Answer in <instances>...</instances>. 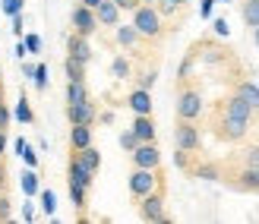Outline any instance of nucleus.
I'll return each instance as SVG.
<instances>
[{"label": "nucleus", "instance_id": "nucleus-1", "mask_svg": "<svg viewBox=\"0 0 259 224\" xmlns=\"http://www.w3.org/2000/svg\"><path fill=\"white\" fill-rule=\"evenodd\" d=\"M126 187H130V196L133 199H142V196H149L155 190H161V177H158V167H133V174H130L126 180Z\"/></svg>", "mask_w": 259, "mask_h": 224}, {"label": "nucleus", "instance_id": "nucleus-2", "mask_svg": "<svg viewBox=\"0 0 259 224\" xmlns=\"http://www.w3.org/2000/svg\"><path fill=\"white\" fill-rule=\"evenodd\" d=\"M133 25L142 38H158L161 35V16L155 10V4H139L133 10Z\"/></svg>", "mask_w": 259, "mask_h": 224}, {"label": "nucleus", "instance_id": "nucleus-3", "mask_svg": "<svg viewBox=\"0 0 259 224\" xmlns=\"http://www.w3.org/2000/svg\"><path fill=\"white\" fill-rule=\"evenodd\" d=\"M174 146L184 149V152H199L202 139H199V126L196 120H180L177 117V126H174Z\"/></svg>", "mask_w": 259, "mask_h": 224}, {"label": "nucleus", "instance_id": "nucleus-4", "mask_svg": "<svg viewBox=\"0 0 259 224\" xmlns=\"http://www.w3.org/2000/svg\"><path fill=\"white\" fill-rule=\"evenodd\" d=\"M70 25H73V32H76V35H85V38H92V35L101 29L98 19H95V10H89L85 4L73 7V13H70Z\"/></svg>", "mask_w": 259, "mask_h": 224}, {"label": "nucleus", "instance_id": "nucleus-5", "mask_svg": "<svg viewBox=\"0 0 259 224\" xmlns=\"http://www.w3.org/2000/svg\"><path fill=\"white\" fill-rule=\"evenodd\" d=\"M139 215L142 221H167V212H164V190H155L149 196H142L139 199Z\"/></svg>", "mask_w": 259, "mask_h": 224}, {"label": "nucleus", "instance_id": "nucleus-6", "mask_svg": "<svg viewBox=\"0 0 259 224\" xmlns=\"http://www.w3.org/2000/svg\"><path fill=\"white\" fill-rule=\"evenodd\" d=\"M177 117H180V120H199V117H202L199 92H193V88L180 92V95H177Z\"/></svg>", "mask_w": 259, "mask_h": 224}, {"label": "nucleus", "instance_id": "nucleus-7", "mask_svg": "<svg viewBox=\"0 0 259 224\" xmlns=\"http://www.w3.org/2000/svg\"><path fill=\"white\" fill-rule=\"evenodd\" d=\"M130 158H133V164L136 167H158L161 164V152H158V146L155 142H139V146L130 152Z\"/></svg>", "mask_w": 259, "mask_h": 224}, {"label": "nucleus", "instance_id": "nucleus-8", "mask_svg": "<svg viewBox=\"0 0 259 224\" xmlns=\"http://www.w3.org/2000/svg\"><path fill=\"white\" fill-rule=\"evenodd\" d=\"M92 170H89L79 158H76V152H73V158H70V164H67V183H73V187H82V190H89L92 187Z\"/></svg>", "mask_w": 259, "mask_h": 224}, {"label": "nucleus", "instance_id": "nucleus-9", "mask_svg": "<svg viewBox=\"0 0 259 224\" xmlns=\"http://www.w3.org/2000/svg\"><path fill=\"white\" fill-rule=\"evenodd\" d=\"M67 57H76V60H82L89 67V60H92V44H89L85 35H76V32L67 35Z\"/></svg>", "mask_w": 259, "mask_h": 224}, {"label": "nucleus", "instance_id": "nucleus-10", "mask_svg": "<svg viewBox=\"0 0 259 224\" xmlns=\"http://www.w3.org/2000/svg\"><path fill=\"white\" fill-rule=\"evenodd\" d=\"M67 120L70 123H95V101H79V104H67Z\"/></svg>", "mask_w": 259, "mask_h": 224}, {"label": "nucleus", "instance_id": "nucleus-11", "mask_svg": "<svg viewBox=\"0 0 259 224\" xmlns=\"http://www.w3.org/2000/svg\"><path fill=\"white\" fill-rule=\"evenodd\" d=\"M120 7L114 4V0H101V4L95 7V19H98V25H108V29H114V25L120 22Z\"/></svg>", "mask_w": 259, "mask_h": 224}, {"label": "nucleus", "instance_id": "nucleus-12", "mask_svg": "<svg viewBox=\"0 0 259 224\" xmlns=\"http://www.w3.org/2000/svg\"><path fill=\"white\" fill-rule=\"evenodd\" d=\"M247 129H250V123L247 120H237V117H228L225 114V120H222V139H231V142H237V139H243L247 136Z\"/></svg>", "mask_w": 259, "mask_h": 224}, {"label": "nucleus", "instance_id": "nucleus-13", "mask_svg": "<svg viewBox=\"0 0 259 224\" xmlns=\"http://www.w3.org/2000/svg\"><path fill=\"white\" fill-rule=\"evenodd\" d=\"M126 104L133 114H152V92L149 88H133L126 95Z\"/></svg>", "mask_w": 259, "mask_h": 224}, {"label": "nucleus", "instance_id": "nucleus-14", "mask_svg": "<svg viewBox=\"0 0 259 224\" xmlns=\"http://www.w3.org/2000/svg\"><path fill=\"white\" fill-rule=\"evenodd\" d=\"M225 114H228V117H237V120H247V123H250L256 111H253V108H250V104L243 101L240 95H231V98L225 101Z\"/></svg>", "mask_w": 259, "mask_h": 224}, {"label": "nucleus", "instance_id": "nucleus-15", "mask_svg": "<svg viewBox=\"0 0 259 224\" xmlns=\"http://www.w3.org/2000/svg\"><path fill=\"white\" fill-rule=\"evenodd\" d=\"M130 129L136 133L139 142H155V120H152V114H136V120H133Z\"/></svg>", "mask_w": 259, "mask_h": 224}, {"label": "nucleus", "instance_id": "nucleus-16", "mask_svg": "<svg viewBox=\"0 0 259 224\" xmlns=\"http://www.w3.org/2000/svg\"><path fill=\"white\" fill-rule=\"evenodd\" d=\"M114 38H117V44H120L123 51H133V48L139 44V38H142V35L136 32V25H133V22H130V25H120V22H117V25H114Z\"/></svg>", "mask_w": 259, "mask_h": 224}, {"label": "nucleus", "instance_id": "nucleus-17", "mask_svg": "<svg viewBox=\"0 0 259 224\" xmlns=\"http://www.w3.org/2000/svg\"><path fill=\"white\" fill-rule=\"evenodd\" d=\"M85 146H92V126L89 123H73L70 126V149L79 152Z\"/></svg>", "mask_w": 259, "mask_h": 224}, {"label": "nucleus", "instance_id": "nucleus-18", "mask_svg": "<svg viewBox=\"0 0 259 224\" xmlns=\"http://www.w3.org/2000/svg\"><path fill=\"white\" fill-rule=\"evenodd\" d=\"M234 187L237 190H247V193H259V167L243 164L240 174H237V180H234Z\"/></svg>", "mask_w": 259, "mask_h": 224}, {"label": "nucleus", "instance_id": "nucleus-19", "mask_svg": "<svg viewBox=\"0 0 259 224\" xmlns=\"http://www.w3.org/2000/svg\"><path fill=\"white\" fill-rule=\"evenodd\" d=\"M63 73H67V82H85V63L76 57L63 60Z\"/></svg>", "mask_w": 259, "mask_h": 224}, {"label": "nucleus", "instance_id": "nucleus-20", "mask_svg": "<svg viewBox=\"0 0 259 224\" xmlns=\"http://www.w3.org/2000/svg\"><path fill=\"white\" fill-rule=\"evenodd\" d=\"M19 187L25 193V199H35V196H38V174H35V167H25L19 174Z\"/></svg>", "mask_w": 259, "mask_h": 224}, {"label": "nucleus", "instance_id": "nucleus-21", "mask_svg": "<svg viewBox=\"0 0 259 224\" xmlns=\"http://www.w3.org/2000/svg\"><path fill=\"white\" fill-rule=\"evenodd\" d=\"M76 158H79V161L92 170V174H98V167H101V152L95 149V146H85V149H79L76 152Z\"/></svg>", "mask_w": 259, "mask_h": 224}, {"label": "nucleus", "instance_id": "nucleus-22", "mask_svg": "<svg viewBox=\"0 0 259 224\" xmlns=\"http://www.w3.org/2000/svg\"><path fill=\"white\" fill-rule=\"evenodd\" d=\"M240 16H243V25H247V29H256L259 25V0H243Z\"/></svg>", "mask_w": 259, "mask_h": 224}, {"label": "nucleus", "instance_id": "nucleus-23", "mask_svg": "<svg viewBox=\"0 0 259 224\" xmlns=\"http://www.w3.org/2000/svg\"><path fill=\"white\" fill-rule=\"evenodd\" d=\"M234 95H240V98L247 101L253 111H259V85H256V82H240Z\"/></svg>", "mask_w": 259, "mask_h": 224}, {"label": "nucleus", "instance_id": "nucleus-24", "mask_svg": "<svg viewBox=\"0 0 259 224\" xmlns=\"http://www.w3.org/2000/svg\"><path fill=\"white\" fill-rule=\"evenodd\" d=\"M67 104H79V101H89V88L85 82H67Z\"/></svg>", "mask_w": 259, "mask_h": 224}, {"label": "nucleus", "instance_id": "nucleus-25", "mask_svg": "<svg viewBox=\"0 0 259 224\" xmlns=\"http://www.w3.org/2000/svg\"><path fill=\"white\" fill-rule=\"evenodd\" d=\"M130 73H133V63H130L123 54H117L111 60V76L114 79H130Z\"/></svg>", "mask_w": 259, "mask_h": 224}, {"label": "nucleus", "instance_id": "nucleus-26", "mask_svg": "<svg viewBox=\"0 0 259 224\" xmlns=\"http://www.w3.org/2000/svg\"><path fill=\"white\" fill-rule=\"evenodd\" d=\"M13 120H19V123H35V114H32V108H29V98H25V95H19V101H16V111H13Z\"/></svg>", "mask_w": 259, "mask_h": 224}, {"label": "nucleus", "instance_id": "nucleus-27", "mask_svg": "<svg viewBox=\"0 0 259 224\" xmlns=\"http://www.w3.org/2000/svg\"><path fill=\"white\" fill-rule=\"evenodd\" d=\"M38 196H41V208H45V215H48V218H54V212H57V193H54V190H38Z\"/></svg>", "mask_w": 259, "mask_h": 224}, {"label": "nucleus", "instance_id": "nucleus-28", "mask_svg": "<svg viewBox=\"0 0 259 224\" xmlns=\"http://www.w3.org/2000/svg\"><path fill=\"white\" fill-rule=\"evenodd\" d=\"M193 177H199V180H218V177H222V170H218V164H196V167H193Z\"/></svg>", "mask_w": 259, "mask_h": 224}, {"label": "nucleus", "instance_id": "nucleus-29", "mask_svg": "<svg viewBox=\"0 0 259 224\" xmlns=\"http://www.w3.org/2000/svg\"><path fill=\"white\" fill-rule=\"evenodd\" d=\"M22 41H25V54H41V48H45V41H41V35H35V32H29V35H22Z\"/></svg>", "mask_w": 259, "mask_h": 224}, {"label": "nucleus", "instance_id": "nucleus-30", "mask_svg": "<svg viewBox=\"0 0 259 224\" xmlns=\"http://www.w3.org/2000/svg\"><path fill=\"white\" fill-rule=\"evenodd\" d=\"M32 82H35V88H38V92H45V88H48V67H45V63H35Z\"/></svg>", "mask_w": 259, "mask_h": 224}, {"label": "nucleus", "instance_id": "nucleus-31", "mask_svg": "<svg viewBox=\"0 0 259 224\" xmlns=\"http://www.w3.org/2000/svg\"><path fill=\"white\" fill-rule=\"evenodd\" d=\"M155 10H158V16L164 19V16H174V13L180 10V4L177 0H155Z\"/></svg>", "mask_w": 259, "mask_h": 224}, {"label": "nucleus", "instance_id": "nucleus-32", "mask_svg": "<svg viewBox=\"0 0 259 224\" xmlns=\"http://www.w3.org/2000/svg\"><path fill=\"white\" fill-rule=\"evenodd\" d=\"M155 79H158V73H155V70H146V73H139V76H136V88H149V92H152Z\"/></svg>", "mask_w": 259, "mask_h": 224}, {"label": "nucleus", "instance_id": "nucleus-33", "mask_svg": "<svg viewBox=\"0 0 259 224\" xmlns=\"http://www.w3.org/2000/svg\"><path fill=\"white\" fill-rule=\"evenodd\" d=\"M136 146H139L136 133H133V129H123V133H120V149H123V152H133Z\"/></svg>", "mask_w": 259, "mask_h": 224}, {"label": "nucleus", "instance_id": "nucleus-34", "mask_svg": "<svg viewBox=\"0 0 259 224\" xmlns=\"http://www.w3.org/2000/svg\"><path fill=\"white\" fill-rule=\"evenodd\" d=\"M13 218V199L7 193H0V221H10Z\"/></svg>", "mask_w": 259, "mask_h": 224}, {"label": "nucleus", "instance_id": "nucleus-35", "mask_svg": "<svg viewBox=\"0 0 259 224\" xmlns=\"http://www.w3.org/2000/svg\"><path fill=\"white\" fill-rule=\"evenodd\" d=\"M85 193H89V190L73 187V183H70V199H73V205H76V208H85Z\"/></svg>", "mask_w": 259, "mask_h": 224}, {"label": "nucleus", "instance_id": "nucleus-36", "mask_svg": "<svg viewBox=\"0 0 259 224\" xmlns=\"http://www.w3.org/2000/svg\"><path fill=\"white\" fill-rule=\"evenodd\" d=\"M19 158L25 161V167H35V170H38V152H35L32 146H25V149L19 152Z\"/></svg>", "mask_w": 259, "mask_h": 224}, {"label": "nucleus", "instance_id": "nucleus-37", "mask_svg": "<svg viewBox=\"0 0 259 224\" xmlns=\"http://www.w3.org/2000/svg\"><path fill=\"white\" fill-rule=\"evenodd\" d=\"M243 164H250V167H259V142L250 149H243Z\"/></svg>", "mask_w": 259, "mask_h": 224}, {"label": "nucleus", "instance_id": "nucleus-38", "mask_svg": "<svg viewBox=\"0 0 259 224\" xmlns=\"http://www.w3.org/2000/svg\"><path fill=\"white\" fill-rule=\"evenodd\" d=\"M10 123H13V111L7 108V101H4V104H0V133H7Z\"/></svg>", "mask_w": 259, "mask_h": 224}, {"label": "nucleus", "instance_id": "nucleus-39", "mask_svg": "<svg viewBox=\"0 0 259 224\" xmlns=\"http://www.w3.org/2000/svg\"><path fill=\"white\" fill-rule=\"evenodd\" d=\"M4 13H7V16H16V13H22V0H4Z\"/></svg>", "mask_w": 259, "mask_h": 224}, {"label": "nucleus", "instance_id": "nucleus-40", "mask_svg": "<svg viewBox=\"0 0 259 224\" xmlns=\"http://www.w3.org/2000/svg\"><path fill=\"white\" fill-rule=\"evenodd\" d=\"M7 187H10V170H7V161L0 158V193H7Z\"/></svg>", "mask_w": 259, "mask_h": 224}, {"label": "nucleus", "instance_id": "nucleus-41", "mask_svg": "<svg viewBox=\"0 0 259 224\" xmlns=\"http://www.w3.org/2000/svg\"><path fill=\"white\" fill-rule=\"evenodd\" d=\"M19 218H22V221H35V202H22Z\"/></svg>", "mask_w": 259, "mask_h": 224}, {"label": "nucleus", "instance_id": "nucleus-42", "mask_svg": "<svg viewBox=\"0 0 259 224\" xmlns=\"http://www.w3.org/2000/svg\"><path fill=\"white\" fill-rule=\"evenodd\" d=\"M212 7H215V0H202V7H199V16H202V19H209V16H212Z\"/></svg>", "mask_w": 259, "mask_h": 224}, {"label": "nucleus", "instance_id": "nucleus-43", "mask_svg": "<svg viewBox=\"0 0 259 224\" xmlns=\"http://www.w3.org/2000/svg\"><path fill=\"white\" fill-rule=\"evenodd\" d=\"M215 32L222 35V38H228V32H231L228 29V19H215Z\"/></svg>", "mask_w": 259, "mask_h": 224}, {"label": "nucleus", "instance_id": "nucleus-44", "mask_svg": "<svg viewBox=\"0 0 259 224\" xmlns=\"http://www.w3.org/2000/svg\"><path fill=\"white\" fill-rule=\"evenodd\" d=\"M10 19H13V32L22 35V25H25V22H22V13H16V16H10Z\"/></svg>", "mask_w": 259, "mask_h": 224}, {"label": "nucleus", "instance_id": "nucleus-45", "mask_svg": "<svg viewBox=\"0 0 259 224\" xmlns=\"http://www.w3.org/2000/svg\"><path fill=\"white\" fill-rule=\"evenodd\" d=\"M114 4H117L120 10H136V7H139V0H114Z\"/></svg>", "mask_w": 259, "mask_h": 224}, {"label": "nucleus", "instance_id": "nucleus-46", "mask_svg": "<svg viewBox=\"0 0 259 224\" xmlns=\"http://www.w3.org/2000/svg\"><path fill=\"white\" fill-rule=\"evenodd\" d=\"M190 67H193V57H187L184 63H180V79H187V73H190Z\"/></svg>", "mask_w": 259, "mask_h": 224}, {"label": "nucleus", "instance_id": "nucleus-47", "mask_svg": "<svg viewBox=\"0 0 259 224\" xmlns=\"http://www.w3.org/2000/svg\"><path fill=\"white\" fill-rule=\"evenodd\" d=\"M13 54H16V57H19V60H22V57H25V41H22V38H19V44H16V51H13Z\"/></svg>", "mask_w": 259, "mask_h": 224}, {"label": "nucleus", "instance_id": "nucleus-48", "mask_svg": "<svg viewBox=\"0 0 259 224\" xmlns=\"http://www.w3.org/2000/svg\"><path fill=\"white\" fill-rule=\"evenodd\" d=\"M25 146H29V142H25V139H22V136H19V139H16V142H13V149H16V155H19V152H22V149H25Z\"/></svg>", "mask_w": 259, "mask_h": 224}, {"label": "nucleus", "instance_id": "nucleus-49", "mask_svg": "<svg viewBox=\"0 0 259 224\" xmlns=\"http://www.w3.org/2000/svg\"><path fill=\"white\" fill-rule=\"evenodd\" d=\"M32 73H35V63H22V76L32 79Z\"/></svg>", "mask_w": 259, "mask_h": 224}, {"label": "nucleus", "instance_id": "nucleus-50", "mask_svg": "<svg viewBox=\"0 0 259 224\" xmlns=\"http://www.w3.org/2000/svg\"><path fill=\"white\" fill-rule=\"evenodd\" d=\"M7 155V133H0V158Z\"/></svg>", "mask_w": 259, "mask_h": 224}, {"label": "nucleus", "instance_id": "nucleus-51", "mask_svg": "<svg viewBox=\"0 0 259 224\" xmlns=\"http://www.w3.org/2000/svg\"><path fill=\"white\" fill-rule=\"evenodd\" d=\"M82 4H85V7H89V10H95V7H98V4H101V0H82Z\"/></svg>", "mask_w": 259, "mask_h": 224}, {"label": "nucleus", "instance_id": "nucleus-52", "mask_svg": "<svg viewBox=\"0 0 259 224\" xmlns=\"http://www.w3.org/2000/svg\"><path fill=\"white\" fill-rule=\"evenodd\" d=\"M7 101V88H4V82H0V104Z\"/></svg>", "mask_w": 259, "mask_h": 224}, {"label": "nucleus", "instance_id": "nucleus-53", "mask_svg": "<svg viewBox=\"0 0 259 224\" xmlns=\"http://www.w3.org/2000/svg\"><path fill=\"white\" fill-rule=\"evenodd\" d=\"M253 41H256V48H259V25L253 29Z\"/></svg>", "mask_w": 259, "mask_h": 224}, {"label": "nucleus", "instance_id": "nucleus-54", "mask_svg": "<svg viewBox=\"0 0 259 224\" xmlns=\"http://www.w3.org/2000/svg\"><path fill=\"white\" fill-rule=\"evenodd\" d=\"M177 4H180V7H184V4H190V0H177Z\"/></svg>", "mask_w": 259, "mask_h": 224}, {"label": "nucleus", "instance_id": "nucleus-55", "mask_svg": "<svg viewBox=\"0 0 259 224\" xmlns=\"http://www.w3.org/2000/svg\"><path fill=\"white\" fill-rule=\"evenodd\" d=\"M139 4H155V0H139Z\"/></svg>", "mask_w": 259, "mask_h": 224}, {"label": "nucleus", "instance_id": "nucleus-56", "mask_svg": "<svg viewBox=\"0 0 259 224\" xmlns=\"http://www.w3.org/2000/svg\"><path fill=\"white\" fill-rule=\"evenodd\" d=\"M0 82H4V70H0Z\"/></svg>", "mask_w": 259, "mask_h": 224}]
</instances>
